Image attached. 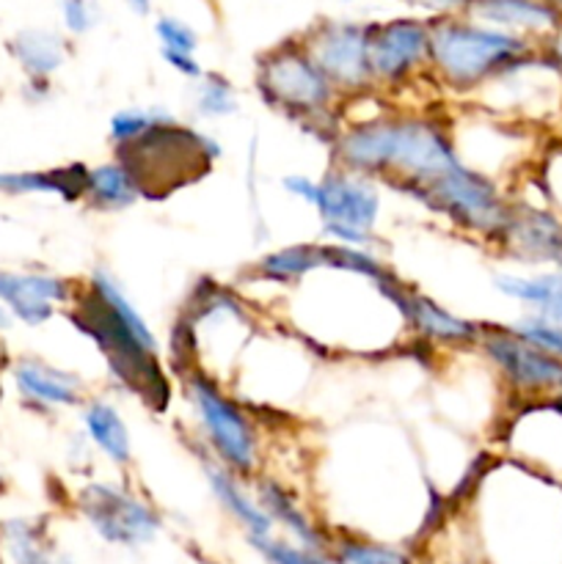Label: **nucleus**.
Returning <instances> with one entry per match:
<instances>
[{"label": "nucleus", "mask_w": 562, "mask_h": 564, "mask_svg": "<svg viewBox=\"0 0 562 564\" xmlns=\"http://www.w3.org/2000/svg\"><path fill=\"white\" fill-rule=\"evenodd\" d=\"M69 319L102 352L110 378L141 397L152 411L169 408L171 380L158 361V339L108 270H94L91 279L77 286Z\"/></svg>", "instance_id": "obj_1"}, {"label": "nucleus", "mask_w": 562, "mask_h": 564, "mask_svg": "<svg viewBox=\"0 0 562 564\" xmlns=\"http://www.w3.org/2000/svg\"><path fill=\"white\" fill-rule=\"evenodd\" d=\"M430 61L428 75L455 94L490 86L507 72L529 64L538 55L532 39L483 25L466 14L428 17Z\"/></svg>", "instance_id": "obj_2"}, {"label": "nucleus", "mask_w": 562, "mask_h": 564, "mask_svg": "<svg viewBox=\"0 0 562 564\" xmlns=\"http://www.w3.org/2000/svg\"><path fill=\"white\" fill-rule=\"evenodd\" d=\"M259 99L284 119L295 121L306 135L334 147L342 124V97L328 77L320 72L301 36H287L257 58L253 75Z\"/></svg>", "instance_id": "obj_3"}, {"label": "nucleus", "mask_w": 562, "mask_h": 564, "mask_svg": "<svg viewBox=\"0 0 562 564\" xmlns=\"http://www.w3.org/2000/svg\"><path fill=\"white\" fill-rule=\"evenodd\" d=\"M218 158L220 143L209 132H198L176 119L116 149V160L132 174L141 198H163L202 180Z\"/></svg>", "instance_id": "obj_4"}, {"label": "nucleus", "mask_w": 562, "mask_h": 564, "mask_svg": "<svg viewBox=\"0 0 562 564\" xmlns=\"http://www.w3.org/2000/svg\"><path fill=\"white\" fill-rule=\"evenodd\" d=\"M182 380L209 455L235 477H251L259 466V433L251 416L202 369H185Z\"/></svg>", "instance_id": "obj_5"}, {"label": "nucleus", "mask_w": 562, "mask_h": 564, "mask_svg": "<svg viewBox=\"0 0 562 564\" xmlns=\"http://www.w3.org/2000/svg\"><path fill=\"white\" fill-rule=\"evenodd\" d=\"M413 198L424 204L430 213L441 215L450 224L461 226L463 231H472L488 242H496L510 215V202L501 196L499 185L468 163L452 169Z\"/></svg>", "instance_id": "obj_6"}, {"label": "nucleus", "mask_w": 562, "mask_h": 564, "mask_svg": "<svg viewBox=\"0 0 562 564\" xmlns=\"http://www.w3.org/2000/svg\"><path fill=\"white\" fill-rule=\"evenodd\" d=\"M298 36L342 99L367 97L375 91L367 55V22L323 17Z\"/></svg>", "instance_id": "obj_7"}, {"label": "nucleus", "mask_w": 562, "mask_h": 564, "mask_svg": "<svg viewBox=\"0 0 562 564\" xmlns=\"http://www.w3.org/2000/svg\"><path fill=\"white\" fill-rule=\"evenodd\" d=\"M367 55L372 86L383 91L411 86L428 75L430 22L428 17H391L367 22Z\"/></svg>", "instance_id": "obj_8"}, {"label": "nucleus", "mask_w": 562, "mask_h": 564, "mask_svg": "<svg viewBox=\"0 0 562 564\" xmlns=\"http://www.w3.org/2000/svg\"><path fill=\"white\" fill-rule=\"evenodd\" d=\"M77 510L105 543L121 549L152 543L163 529L158 510L149 501L114 482L83 485L77 494Z\"/></svg>", "instance_id": "obj_9"}, {"label": "nucleus", "mask_w": 562, "mask_h": 564, "mask_svg": "<svg viewBox=\"0 0 562 564\" xmlns=\"http://www.w3.org/2000/svg\"><path fill=\"white\" fill-rule=\"evenodd\" d=\"M479 350L516 394H562V361L527 345L507 328H483Z\"/></svg>", "instance_id": "obj_10"}, {"label": "nucleus", "mask_w": 562, "mask_h": 564, "mask_svg": "<svg viewBox=\"0 0 562 564\" xmlns=\"http://www.w3.org/2000/svg\"><path fill=\"white\" fill-rule=\"evenodd\" d=\"M314 213L323 220V229H356L372 235L380 215V193L367 176L331 165L328 174L320 180Z\"/></svg>", "instance_id": "obj_11"}, {"label": "nucleus", "mask_w": 562, "mask_h": 564, "mask_svg": "<svg viewBox=\"0 0 562 564\" xmlns=\"http://www.w3.org/2000/svg\"><path fill=\"white\" fill-rule=\"evenodd\" d=\"M386 301L397 308L402 325L413 330V336H422L430 345H452V347H472L479 345L485 325L463 319L457 314L446 312L444 306L422 292L411 290L408 284H395L391 292H386Z\"/></svg>", "instance_id": "obj_12"}, {"label": "nucleus", "mask_w": 562, "mask_h": 564, "mask_svg": "<svg viewBox=\"0 0 562 564\" xmlns=\"http://www.w3.org/2000/svg\"><path fill=\"white\" fill-rule=\"evenodd\" d=\"M77 286L50 273H14L0 270V303L17 323L39 328L53 319L55 306H69Z\"/></svg>", "instance_id": "obj_13"}, {"label": "nucleus", "mask_w": 562, "mask_h": 564, "mask_svg": "<svg viewBox=\"0 0 562 564\" xmlns=\"http://www.w3.org/2000/svg\"><path fill=\"white\" fill-rule=\"evenodd\" d=\"M496 242L523 262L556 264L562 270V220L543 209L510 204V215Z\"/></svg>", "instance_id": "obj_14"}, {"label": "nucleus", "mask_w": 562, "mask_h": 564, "mask_svg": "<svg viewBox=\"0 0 562 564\" xmlns=\"http://www.w3.org/2000/svg\"><path fill=\"white\" fill-rule=\"evenodd\" d=\"M461 14L523 39H549L562 28L560 14L549 0H468Z\"/></svg>", "instance_id": "obj_15"}, {"label": "nucleus", "mask_w": 562, "mask_h": 564, "mask_svg": "<svg viewBox=\"0 0 562 564\" xmlns=\"http://www.w3.org/2000/svg\"><path fill=\"white\" fill-rule=\"evenodd\" d=\"M11 380L17 386V394L28 405L42 408V411L75 408L83 402V380L42 358H20L11 367Z\"/></svg>", "instance_id": "obj_16"}, {"label": "nucleus", "mask_w": 562, "mask_h": 564, "mask_svg": "<svg viewBox=\"0 0 562 564\" xmlns=\"http://www.w3.org/2000/svg\"><path fill=\"white\" fill-rule=\"evenodd\" d=\"M202 468L213 496L220 501V507L246 529L248 538H270V534H273V521H270L268 512L259 507L257 496H251L242 488L240 477H235L229 468L220 466L213 455L202 457Z\"/></svg>", "instance_id": "obj_17"}, {"label": "nucleus", "mask_w": 562, "mask_h": 564, "mask_svg": "<svg viewBox=\"0 0 562 564\" xmlns=\"http://www.w3.org/2000/svg\"><path fill=\"white\" fill-rule=\"evenodd\" d=\"M88 165L72 163L44 171H0V193L6 196H58L64 202L86 198Z\"/></svg>", "instance_id": "obj_18"}, {"label": "nucleus", "mask_w": 562, "mask_h": 564, "mask_svg": "<svg viewBox=\"0 0 562 564\" xmlns=\"http://www.w3.org/2000/svg\"><path fill=\"white\" fill-rule=\"evenodd\" d=\"M257 501L259 507L268 512L273 527L279 523V527L284 529L298 545H303V549L325 551L328 538H325V534L320 532L317 523L306 516L301 501L295 499V494H292L287 485H281L279 479H262V482L257 485Z\"/></svg>", "instance_id": "obj_19"}, {"label": "nucleus", "mask_w": 562, "mask_h": 564, "mask_svg": "<svg viewBox=\"0 0 562 564\" xmlns=\"http://www.w3.org/2000/svg\"><path fill=\"white\" fill-rule=\"evenodd\" d=\"M11 58L20 64L28 80H50L69 58V42L47 28H25L9 39Z\"/></svg>", "instance_id": "obj_20"}, {"label": "nucleus", "mask_w": 562, "mask_h": 564, "mask_svg": "<svg viewBox=\"0 0 562 564\" xmlns=\"http://www.w3.org/2000/svg\"><path fill=\"white\" fill-rule=\"evenodd\" d=\"M80 422L86 427L88 441L108 457L114 466H130L132 438L121 413L102 397H94L83 405Z\"/></svg>", "instance_id": "obj_21"}, {"label": "nucleus", "mask_w": 562, "mask_h": 564, "mask_svg": "<svg viewBox=\"0 0 562 564\" xmlns=\"http://www.w3.org/2000/svg\"><path fill=\"white\" fill-rule=\"evenodd\" d=\"M496 290L532 308L534 317L562 325V270L538 275H496Z\"/></svg>", "instance_id": "obj_22"}, {"label": "nucleus", "mask_w": 562, "mask_h": 564, "mask_svg": "<svg viewBox=\"0 0 562 564\" xmlns=\"http://www.w3.org/2000/svg\"><path fill=\"white\" fill-rule=\"evenodd\" d=\"M314 270H325V242H303V246H287L268 253L251 268L264 284L292 286L312 275Z\"/></svg>", "instance_id": "obj_23"}, {"label": "nucleus", "mask_w": 562, "mask_h": 564, "mask_svg": "<svg viewBox=\"0 0 562 564\" xmlns=\"http://www.w3.org/2000/svg\"><path fill=\"white\" fill-rule=\"evenodd\" d=\"M138 198H141V191L119 160L88 169L86 198H83L88 207L99 209V213H119V209L132 207Z\"/></svg>", "instance_id": "obj_24"}, {"label": "nucleus", "mask_w": 562, "mask_h": 564, "mask_svg": "<svg viewBox=\"0 0 562 564\" xmlns=\"http://www.w3.org/2000/svg\"><path fill=\"white\" fill-rule=\"evenodd\" d=\"M0 543L11 564H55L44 529L28 518H11L0 529Z\"/></svg>", "instance_id": "obj_25"}, {"label": "nucleus", "mask_w": 562, "mask_h": 564, "mask_svg": "<svg viewBox=\"0 0 562 564\" xmlns=\"http://www.w3.org/2000/svg\"><path fill=\"white\" fill-rule=\"evenodd\" d=\"M331 554L342 564H413V556L397 545L375 543V540L345 534L331 545Z\"/></svg>", "instance_id": "obj_26"}, {"label": "nucleus", "mask_w": 562, "mask_h": 564, "mask_svg": "<svg viewBox=\"0 0 562 564\" xmlns=\"http://www.w3.org/2000/svg\"><path fill=\"white\" fill-rule=\"evenodd\" d=\"M193 105H196V113L202 119H226V116H235L237 108H240L235 86L220 72H204L202 80H196Z\"/></svg>", "instance_id": "obj_27"}, {"label": "nucleus", "mask_w": 562, "mask_h": 564, "mask_svg": "<svg viewBox=\"0 0 562 564\" xmlns=\"http://www.w3.org/2000/svg\"><path fill=\"white\" fill-rule=\"evenodd\" d=\"M165 121H174V113H169L165 108H121L110 116L108 138L116 149L127 147Z\"/></svg>", "instance_id": "obj_28"}, {"label": "nucleus", "mask_w": 562, "mask_h": 564, "mask_svg": "<svg viewBox=\"0 0 562 564\" xmlns=\"http://www.w3.org/2000/svg\"><path fill=\"white\" fill-rule=\"evenodd\" d=\"M248 543L270 564H342L331 551L303 549L290 540H275L273 534L270 538H248Z\"/></svg>", "instance_id": "obj_29"}, {"label": "nucleus", "mask_w": 562, "mask_h": 564, "mask_svg": "<svg viewBox=\"0 0 562 564\" xmlns=\"http://www.w3.org/2000/svg\"><path fill=\"white\" fill-rule=\"evenodd\" d=\"M510 334H516L518 339H523L527 345L538 347V350L549 352V356L560 358L562 361V325L549 323L543 317H534V314H527L518 323L507 325Z\"/></svg>", "instance_id": "obj_30"}, {"label": "nucleus", "mask_w": 562, "mask_h": 564, "mask_svg": "<svg viewBox=\"0 0 562 564\" xmlns=\"http://www.w3.org/2000/svg\"><path fill=\"white\" fill-rule=\"evenodd\" d=\"M154 36H158L160 50H174V53H193L198 50V33L180 17L163 14L154 20Z\"/></svg>", "instance_id": "obj_31"}, {"label": "nucleus", "mask_w": 562, "mask_h": 564, "mask_svg": "<svg viewBox=\"0 0 562 564\" xmlns=\"http://www.w3.org/2000/svg\"><path fill=\"white\" fill-rule=\"evenodd\" d=\"M61 22H64L69 36H86L99 20V11L94 0H58Z\"/></svg>", "instance_id": "obj_32"}, {"label": "nucleus", "mask_w": 562, "mask_h": 564, "mask_svg": "<svg viewBox=\"0 0 562 564\" xmlns=\"http://www.w3.org/2000/svg\"><path fill=\"white\" fill-rule=\"evenodd\" d=\"M281 187H284L292 198L309 204V207H314V204H317L320 180H312V176H306V174H287L284 180H281Z\"/></svg>", "instance_id": "obj_33"}, {"label": "nucleus", "mask_w": 562, "mask_h": 564, "mask_svg": "<svg viewBox=\"0 0 562 564\" xmlns=\"http://www.w3.org/2000/svg\"><path fill=\"white\" fill-rule=\"evenodd\" d=\"M160 58L176 72V75L187 77V80H202L204 77V66L198 64V58L193 53H174V50H160Z\"/></svg>", "instance_id": "obj_34"}, {"label": "nucleus", "mask_w": 562, "mask_h": 564, "mask_svg": "<svg viewBox=\"0 0 562 564\" xmlns=\"http://www.w3.org/2000/svg\"><path fill=\"white\" fill-rule=\"evenodd\" d=\"M402 3L413 6V9H422L428 17H441V14H461L466 9L468 0H402Z\"/></svg>", "instance_id": "obj_35"}, {"label": "nucleus", "mask_w": 562, "mask_h": 564, "mask_svg": "<svg viewBox=\"0 0 562 564\" xmlns=\"http://www.w3.org/2000/svg\"><path fill=\"white\" fill-rule=\"evenodd\" d=\"M25 91L31 94L33 102H42V99L50 94V80H28Z\"/></svg>", "instance_id": "obj_36"}, {"label": "nucleus", "mask_w": 562, "mask_h": 564, "mask_svg": "<svg viewBox=\"0 0 562 564\" xmlns=\"http://www.w3.org/2000/svg\"><path fill=\"white\" fill-rule=\"evenodd\" d=\"M121 3H125L127 9L138 17H147L149 11H152V0H121Z\"/></svg>", "instance_id": "obj_37"}, {"label": "nucleus", "mask_w": 562, "mask_h": 564, "mask_svg": "<svg viewBox=\"0 0 562 564\" xmlns=\"http://www.w3.org/2000/svg\"><path fill=\"white\" fill-rule=\"evenodd\" d=\"M11 325H14V317H11L9 308H6L3 303H0V334H6V330H9Z\"/></svg>", "instance_id": "obj_38"}, {"label": "nucleus", "mask_w": 562, "mask_h": 564, "mask_svg": "<svg viewBox=\"0 0 562 564\" xmlns=\"http://www.w3.org/2000/svg\"><path fill=\"white\" fill-rule=\"evenodd\" d=\"M551 3V9L556 11V14H560V20H562V0H549Z\"/></svg>", "instance_id": "obj_39"}]
</instances>
